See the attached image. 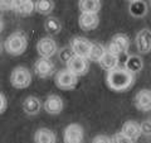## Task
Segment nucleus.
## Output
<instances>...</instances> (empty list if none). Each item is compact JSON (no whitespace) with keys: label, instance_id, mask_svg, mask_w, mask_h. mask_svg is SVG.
Masks as SVG:
<instances>
[{"label":"nucleus","instance_id":"f257e3e1","mask_svg":"<svg viewBox=\"0 0 151 143\" xmlns=\"http://www.w3.org/2000/svg\"><path fill=\"white\" fill-rule=\"evenodd\" d=\"M134 80H135V74L130 72L126 67L125 69L116 67L111 71H108L106 76V82L108 85V88L117 93H121L130 89L131 85L134 84Z\"/></svg>","mask_w":151,"mask_h":143},{"label":"nucleus","instance_id":"f03ea898","mask_svg":"<svg viewBox=\"0 0 151 143\" xmlns=\"http://www.w3.org/2000/svg\"><path fill=\"white\" fill-rule=\"evenodd\" d=\"M4 47H5V50L9 55L20 56V55L24 53L25 50H27L28 39L22 32H15L6 38L5 43H4Z\"/></svg>","mask_w":151,"mask_h":143},{"label":"nucleus","instance_id":"7ed1b4c3","mask_svg":"<svg viewBox=\"0 0 151 143\" xmlns=\"http://www.w3.org/2000/svg\"><path fill=\"white\" fill-rule=\"evenodd\" d=\"M12 86L15 89H25L32 84V74L27 67L18 66L12 71L10 75Z\"/></svg>","mask_w":151,"mask_h":143},{"label":"nucleus","instance_id":"20e7f679","mask_svg":"<svg viewBox=\"0 0 151 143\" xmlns=\"http://www.w3.org/2000/svg\"><path fill=\"white\" fill-rule=\"evenodd\" d=\"M55 85L62 90H73L78 84V76L74 75L68 69L60 70L55 76Z\"/></svg>","mask_w":151,"mask_h":143},{"label":"nucleus","instance_id":"39448f33","mask_svg":"<svg viewBox=\"0 0 151 143\" xmlns=\"http://www.w3.org/2000/svg\"><path fill=\"white\" fill-rule=\"evenodd\" d=\"M129 47H130V38L126 34H124V33H119V34L112 37V39L107 46V51L116 56H120L126 53Z\"/></svg>","mask_w":151,"mask_h":143},{"label":"nucleus","instance_id":"423d86ee","mask_svg":"<svg viewBox=\"0 0 151 143\" xmlns=\"http://www.w3.org/2000/svg\"><path fill=\"white\" fill-rule=\"evenodd\" d=\"M88 61H89V60L86 58V57L73 55L65 63H67V69H68L69 71H72L74 75H77V76H83V75L87 74V71H88V69H89Z\"/></svg>","mask_w":151,"mask_h":143},{"label":"nucleus","instance_id":"0eeeda50","mask_svg":"<svg viewBox=\"0 0 151 143\" xmlns=\"http://www.w3.org/2000/svg\"><path fill=\"white\" fill-rule=\"evenodd\" d=\"M64 143H83L84 142V133L83 128L77 123H70L65 127L63 134Z\"/></svg>","mask_w":151,"mask_h":143},{"label":"nucleus","instance_id":"6e6552de","mask_svg":"<svg viewBox=\"0 0 151 143\" xmlns=\"http://www.w3.org/2000/svg\"><path fill=\"white\" fill-rule=\"evenodd\" d=\"M57 50H58V47L52 37H43L37 43V51L42 57L50 58L57 53Z\"/></svg>","mask_w":151,"mask_h":143},{"label":"nucleus","instance_id":"1a4fd4ad","mask_svg":"<svg viewBox=\"0 0 151 143\" xmlns=\"http://www.w3.org/2000/svg\"><path fill=\"white\" fill-rule=\"evenodd\" d=\"M91 45H92V42H89L87 38L74 37L73 39L70 41V51H72L73 55L82 56V57L88 58V53H89V50H91Z\"/></svg>","mask_w":151,"mask_h":143},{"label":"nucleus","instance_id":"9d476101","mask_svg":"<svg viewBox=\"0 0 151 143\" xmlns=\"http://www.w3.org/2000/svg\"><path fill=\"white\" fill-rule=\"evenodd\" d=\"M136 48L140 53L146 55L151 51V31L150 29H141L135 38Z\"/></svg>","mask_w":151,"mask_h":143},{"label":"nucleus","instance_id":"9b49d317","mask_svg":"<svg viewBox=\"0 0 151 143\" xmlns=\"http://www.w3.org/2000/svg\"><path fill=\"white\" fill-rule=\"evenodd\" d=\"M35 74L40 77H50L52 75L54 74L55 71V66L53 63V61L50 58H47V57H40L39 60L35 62Z\"/></svg>","mask_w":151,"mask_h":143},{"label":"nucleus","instance_id":"f8f14e48","mask_svg":"<svg viewBox=\"0 0 151 143\" xmlns=\"http://www.w3.org/2000/svg\"><path fill=\"white\" fill-rule=\"evenodd\" d=\"M100 24V18L97 13H81L78 18V26L83 31H93Z\"/></svg>","mask_w":151,"mask_h":143},{"label":"nucleus","instance_id":"ddd939ff","mask_svg":"<svg viewBox=\"0 0 151 143\" xmlns=\"http://www.w3.org/2000/svg\"><path fill=\"white\" fill-rule=\"evenodd\" d=\"M63 107H64L63 100L58 95H49L44 100V104H43L44 110L48 114H50V115H58V114H60L63 110Z\"/></svg>","mask_w":151,"mask_h":143},{"label":"nucleus","instance_id":"4468645a","mask_svg":"<svg viewBox=\"0 0 151 143\" xmlns=\"http://www.w3.org/2000/svg\"><path fill=\"white\" fill-rule=\"evenodd\" d=\"M135 107L140 112H150L151 110V90L142 89L135 96Z\"/></svg>","mask_w":151,"mask_h":143},{"label":"nucleus","instance_id":"2eb2a0df","mask_svg":"<svg viewBox=\"0 0 151 143\" xmlns=\"http://www.w3.org/2000/svg\"><path fill=\"white\" fill-rule=\"evenodd\" d=\"M121 132L126 134L129 138H131L134 142H136L141 137V125L139 124L135 120H127L124 123V125H122V129Z\"/></svg>","mask_w":151,"mask_h":143},{"label":"nucleus","instance_id":"dca6fc26","mask_svg":"<svg viewBox=\"0 0 151 143\" xmlns=\"http://www.w3.org/2000/svg\"><path fill=\"white\" fill-rule=\"evenodd\" d=\"M14 10L22 15H30L33 12H35V1H33V0H15Z\"/></svg>","mask_w":151,"mask_h":143},{"label":"nucleus","instance_id":"f3484780","mask_svg":"<svg viewBox=\"0 0 151 143\" xmlns=\"http://www.w3.org/2000/svg\"><path fill=\"white\" fill-rule=\"evenodd\" d=\"M42 108L40 100L35 96H28L24 101H23V110H24L28 115H37Z\"/></svg>","mask_w":151,"mask_h":143},{"label":"nucleus","instance_id":"a211bd4d","mask_svg":"<svg viewBox=\"0 0 151 143\" xmlns=\"http://www.w3.org/2000/svg\"><path fill=\"white\" fill-rule=\"evenodd\" d=\"M34 143H57V137L53 131L48 128H40L34 134Z\"/></svg>","mask_w":151,"mask_h":143},{"label":"nucleus","instance_id":"6ab92c4d","mask_svg":"<svg viewBox=\"0 0 151 143\" xmlns=\"http://www.w3.org/2000/svg\"><path fill=\"white\" fill-rule=\"evenodd\" d=\"M98 63H100V66L103 70H106L108 72V71L119 67V56H116V55L111 53V52L106 51V53L103 55V57L100 60Z\"/></svg>","mask_w":151,"mask_h":143},{"label":"nucleus","instance_id":"aec40b11","mask_svg":"<svg viewBox=\"0 0 151 143\" xmlns=\"http://www.w3.org/2000/svg\"><path fill=\"white\" fill-rule=\"evenodd\" d=\"M130 14L135 18H142L147 13V5L144 0H137V1L130 3Z\"/></svg>","mask_w":151,"mask_h":143},{"label":"nucleus","instance_id":"412c9836","mask_svg":"<svg viewBox=\"0 0 151 143\" xmlns=\"http://www.w3.org/2000/svg\"><path fill=\"white\" fill-rule=\"evenodd\" d=\"M79 9L82 13H98L101 9V0H81Z\"/></svg>","mask_w":151,"mask_h":143},{"label":"nucleus","instance_id":"4be33fe9","mask_svg":"<svg viewBox=\"0 0 151 143\" xmlns=\"http://www.w3.org/2000/svg\"><path fill=\"white\" fill-rule=\"evenodd\" d=\"M106 48L103 47L101 43H92L91 45V50L88 53V60L93 61V62H100V60L103 57V55L106 53Z\"/></svg>","mask_w":151,"mask_h":143},{"label":"nucleus","instance_id":"5701e85b","mask_svg":"<svg viewBox=\"0 0 151 143\" xmlns=\"http://www.w3.org/2000/svg\"><path fill=\"white\" fill-rule=\"evenodd\" d=\"M144 67V62L142 58L139 56H130L126 61V69L132 74H139Z\"/></svg>","mask_w":151,"mask_h":143},{"label":"nucleus","instance_id":"b1692460","mask_svg":"<svg viewBox=\"0 0 151 143\" xmlns=\"http://www.w3.org/2000/svg\"><path fill=\"white\" fill-rule=\"evenodd\" d=\"M54 1L53 0H37L35 1V12L42 15H48L53 12Z\"/></svg>","mask_w":151,"mask_h":143},{"label":"nucleus","instance_id":"393cba45","mask_svg":"<svg viewBox=\"0 0 151 143\" xmlns=\"http://www.w3.org/2000/svg\"><path fill=\"white\" fill-rule=\"evenodd\" d=\"M44 29L47 31V33L50 36H57L62 29V26H60V22L54 17L47 18V20L44 22Z\"/></svg>","mask_w":151,"mask_h":143},{"label":"nucleus","instance_id":"a878e982","mask_svg":"<svg viewBox=\"0 0 151 143\" xmlns=\"http://www.w3.org/2000/svg\"><path fill=\"white\" fill-rule=\"evenodd\" d=\"M111 139H112V143H134V141H132L131 138H129L126 134H124L122 132L115 133Z\"/></svg>","mask_w":151,"mask_h":143},{"label":"nucleus","instance_id":"bb28decb","mask_svg":"<svg viewBox=\"0 0 151 143\" xmlns=\"http://www.w3.org/2000/svg\"><path fill=\"white\" fill-rule=\"evenodd\" d=\"M15 0H0V10H12L14 9Z\"/></svg>","mask_w":151,"mask_h":143},{"label":"nucleus","instance_id":"cd10ccee","mask_svg":"<svg viewBox=\"0 0 151 143\" xmlns=\"http://www.w3.org/2000/svg\"><path fill=\"white\" fill-rule=\"evenodd\" d=\"M140 125H141V133L144 136H151V120H144Z\"/></svg>","mask_w":151,"mask_h":143},{"label":"nucleus","instance_id":"c85d7f7f","mask_svg":"<svg viewBox=\"0 0 151 143\" xmlns=\"http://www.w3.org/2000/svg\"><path fill=\"white\" fill-rule=\"evenodd\" d=\"M92 143H112V139L110 137H107V136L100 134V136H96L93 138Z\"/></svg>","mask_w":151,"mask_h":143},{"label":"nucleus","instance_id":"c756f323","mask_svg":"<svg viewBox=\"0 0 151 143\" xmlns=\"http://www.w3.org/2000/svg\"><path fill=\"white\" fill-rule=\"evenodd\" d=\"M6 107H8V103H6V99L5 96L0 93V114H3L4 112L6 110Z\"/></svg>","mask_w":151,"mask_h":143},{"label":"nucleus","instance_id":"7c9ffc66","mask_svg":"<svg viewBox=\"0 0 151 143\" xmlns=\"http://www.w3.org/2000/svg\"><path fill=\"white\" fill-rule=\"evenodd\" d=\"M3 28H4V24H3V20L0 19V33L3 32Z\"/></svg>","mask_w":151,"mask_h":143},{"label":"nucleus","instance_id":"2f4dec72","mask_svg":"<svg viewBox=\"0 0 151 143\" xmlns=\"http://www.w3.org/2000/svg\"><path fill=\"white\" fill-rule=\"evenodd\" d=\"M126 1H129V3H134V1H137V0H126Z\"/></svg>","mask_w":151,"mask_h":143},{"label":"nucleus","instance_id":"473e14b6","mask_svg":"<svg viewBox=\"0 0 151 143\" xmlns=\"http://www.w3.org/2000/svg\"><path fill=\"white\" fill-rule=\"evenodd\" d=\"M150 7H151V0H150Z\"/></svg>","mask_w":151,"mask_h":143}]
</instances>
